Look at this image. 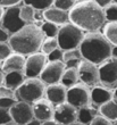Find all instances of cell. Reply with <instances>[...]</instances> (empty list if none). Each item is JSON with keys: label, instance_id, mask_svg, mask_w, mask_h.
Returning a JSON list of instances; mask_svg holds the SVG:
<instances>
[{"label": "cell", "instance_id": "cell-1", "mask_svg": "<svg viewBox=\"0 0 117 125\" xmlns=\"http://www.w3.org/2000/svg\"><path fill=\"white\" fill-rule=\"evenodd\" d=\"M69 23L85 33H96L104 29L107 21L105 10L96 0L78 1L69 11Z\"/></svg>", "mask_w": 117, "mask_h": 125}, {"label": "cell", "instance_id": "cell-2", "mask_svg": "<svg viewBox=\"0 0 117 125\" xmlns=\"http://www.w3.org/2000/svg\"><path fill=\"white\" fill-rule=\"evenodd\" d=\"M44 39L46 38L41 29L34 24H27L21 31L10 36L8 43L13 52L29 57L33 53L40 52Z\"/></svg>", "mask_w": 117, "mask_h": 125}, {"label": "cell", "instance_id": "cell-3", "mask_svg": "<svg viewBox=\"0 0 117 125\" xmlns=\"http://www.w3.org/2000/svg\"><path fill=\"white\" fill-rule=\"evenodd\" d=\"M78 49L81 51L82 59L99 66L111 58L113 46L101 32L85 33Z\"/></svg>", "mask_w": 117, "mask_h": 125}, {"label": "cell", "instance_id": "cell-4", "mask_svg": "<svg viewBox=\"0 0 117 125\" xmlns=\"http://www.w3.org/2000/svg\"><path fill=\"white\" fill-rule=\"evenodd\" d=\"M47 86L40 79H26L24 83L15 91V98L17 101L26 102L33 105L46 95Z\"/></svg>", "mask_w": 117, "mask_h": 125}, {"label": "cell", "instance_id": "cell-5", "mask_svg": "<svg viewBox=\"0 0 117 125\" xmlns=\"http://www.w3.org/2000/svg\"><path fill=\"white\" fill-rule=\"evenodd\" d=\"M85 33L82 30H80L74 24L67 23L65 25L59 27L57 41H58L59 49H62L64 52L69 50L78 49L81 46L83 38Z\"/></svg>", "mask_w": 117, "mask_h": 125}, {"label": "cell", "instance_id": "cell-6", "mask_svg": "<svg viewBox=\"0 0 117 125\" xmlns=\"http://www.w3.org/2000/svg\"><path fill=\"white\" fill-rule=\"evenodd\" d=\"M66 102L80 109L91 104V90L83 83H77L74 86L67 89Z\"/></svg>", "mask_w": 117, "mask_h": 125}, {"label": "cell", "instance_id": "cell-7", "mask_svg": "<svg viewBox=\"0 0 117 125\" xmlns=\"http://www.w3.org/2000/svg\"><path fill=\"white\" fill-rule=\"evenodd\" d=\"M23 5V3H22ZM10 7V8H6L3 11V16L1 20V26L10 34V36L17 33L18 31H21L25 26L26 24L23 21L21 20L20 13H21V6Z\"/></svg>", "mask_w": 117, "mask_h": 125}, {"label": "cell", "instance_id": "cell-8", "mask_svg": "<svg viewBox=\"0 0 117 125\" xmlns=\"http://www.w3.org/2000/svg\"><path fill=\"white\" fill-rule=\"evenodd\" d=\"M48 64V58L41 51L26 57L24 75L26 79H39Z\"/></svg>", "mask_w": 117, "mask_h": 125}, {"label": "cell", "instance_id": "cell-9", "mask_svg": "<svg viewBox=\"0 0 117 125\" xmlns=\"http://www.w3.org/2000/svg\"><path fill=\"white\" fill-rule=\"evenodd\" d=\"M100 83L106 88L113 89L117 84V59L111 57L98 66Z\"/></svg>", "mask_w": 117, "mask_h": 125}, {"label": "cell", "instance_id": "cell-10", "mask_svg": "<svg viewBox=\"0 0 117 125\" xmlns=\"http://www.w3.org/2000/svg\"><path fill=\"white\" fill-rule=\"evenodd\" d=\"M65 64L63 62H48L39 79L42 81V83L46 86L58 84L62 81L63 74L65 72Z\"/></svg>", "mask_w": 117, "mask_h": 125}, {"label": "cell", "instance_id": "cell-11", "mask_svg": "<svg viewBox=\"0 0 117 125\" xmlns=\"http://www.w3.org/2000/svg\"><path fill=\"white\" fill-rule=\"evenodd\" d=\"M78 79L81 83L85 84L86 86H97V84L100 82L99 79V69L98 66L86 60H82L81 64L77 67Z\"/></svg>", "mask_w": 117, "mask_h": 125}, {"label": "cell", "instance_id": "cell-12", "mask_svg": "<svg viewBox=\"0 0 117 125\" xmlns=\"http://www.w3.org/2000/svg\"><path fill=\"white\" fill-rule=\"evenodd\" d=\"M9 114L11 121L17 125H26L32 119H34L32 105L26 102L17 101L15 105L9 109Z\"/></svg>", "mask_w": 117, "mask_h": 125}, {"label": "cell", "instance_id": "cell-13", "mask_svg": "<svg viewBox=\"0 0 117 125\" xmlns=\"http://www.w3.org/2000/svg\"><path fill=\"white\" fill-rule=\"evenodd\" d=\"M53 121L62 125H71L77 122V109L67 102L57 106L53 112Z\"/></svg>", "mask_w": 117, "mask_h": 125}, {"label": "cell", "instance_id": "cell-14", "mask_svg": "<svg viewBox=\"0 0 117 125\" xmlns=\"http://www.w3.org/2000/svg\"><path fill=\"white\" fill-rule=\"evenodd\" d=\"M33 108V115L34 118L40 121V122H48L53 119V112H55V107L47 100L46 98L41 99L39 101L34 102L32 105Z\"/></svg>", "mask_w": 117, "mask_h": 125}, {"label": "cell", "instance_id": "cell-15", "mask_svg": "<svg viewBox=\"0 0 117 125\" xmlns=\"http://www.w3.org/2000/svg\"><path fill=\"white\" fill-rule=\"evenodd\" d=\"M67 97V88L58 83L53 85H49L46 89V99L53 107L65 104Z\"/></svg>", "mask_w": 117, "mask_h": 125}, {"label": "cell", "instance_id": "cell-16", "mask_svg": "<svg viewBox=\"0 0 117 125\" xmlns=\"http://www.w3.org/2000/svg\"><path fill=\"white\" fill-rule=\"evenodd\" d=\"M113 98H114L113 90L104 85H97L91 90V102L94 105V107L99 108L108 101H110Z\"/></svg>", "mask_w": 117, "mask_h": 125}, {"label": "cell", "instance_id": "cell-17", "mask_svg": "<svg viewBox=\"0 0 117 125\" xmlns=\"http://www.w3.org/2000/svg\"><path fill=\"white\" fill-rule=\"evenodd\" d=\"M43 20L46 22H50L52 24H56L57 26H63L65 24L69 23V13L60 10L58 8H55L52 6L49 9L43 11Z\"/></svg>", "mask_w": 117, "mask_h": 125}, {"label": "cell", "instance_id": "cell-18", "mask_svg": "<svg viewBox=\"0 0 117 125\" xmlns=\"http://www.w3.org/2000/svg\"><path fill=\"white\" fill-rule=\"evenodd\" d=\"M25 60H26V58L24 56L13 52L5 62H3L2 73L3 74H8V73H13V72L24 73Z\"/></svg>", "mask_w": 117, "mask_h": 125}, {"label": "cell", "instance_id": "cell-19", "mask_svg": "<svg viewBox=\"0 0 117 125\" xmlns=\"http://www.w3.org/2000/svg\"><path fill=\"white\" fill-rule=\"evenodd\" d=\"M98 115H99V110L97 109V107L88 105L77 109V122L84 125H90Z\"/></svg>", "mask_w": 117, "mask_h": 125}, {"label": "cell", "instance_id": "cell-20", "mask_svg": "<svg viewBox=\"0 0 117 125\" xmlns=\"http://www.w3.org/2000/svg\"><path fill=\"white\" fill-rule=\"evenodd\" d=\"M26 80L24 73L22 72H13L5 74V80H3V86H6L8 89L16 91L22 84L24 83V81Z\"/></svg>", "mask_w": 117, "mask_h": 125}, {"label": "cell", "instance_id": "cell-21", "mask_svg": "<svg viewBox=\"0 0 117 125\" xmlns=\"http://www.w3.org/2000/svg\"><path fill=\"white\" fill-rule=\"evenodd\" d=\"M99 115L104 116L105 118H107L110 122H117V99L113 98L107 104L102 105L101 107L98 108Z\"/></svg>", "mask_w": 117, "mask_h": 125}, {"label": "cell", "instance_id": "cell-22", "mask_svg": "<svg viewBox=\"0 0 117 125\" xmlns=\"http://www.w3.org/2000/svg\"><path fill=\"white\" fill-rule=\"evenodd\" d=\"M82 60L83 59H82V55L80 49L69 50V51L64 52L63 62L65 64L66 68H77Z\"/></svg>", "mask_w": 117, "mask_h": 125}, {"label": "cell", "instance_id": "cell-23", "mask_svg": "<svg viewBox=\"0 0 117 125\" xmlns=\"http://www.w3.org/2000/svg\"><path fill=\"white\" fill-rule=\"evenodd\" d=\"M80 79H78V72L77 68H66L64 74H63L60 84L69 89L72 86H74L75 84H77Z\"/></svg>", "mask_w": 117, "mask_h": 125}, {"label": "cell", "instance_id": "cell-24", "mask_svg": "<svg viewBox=\"0 0 117 125\" xmlns=\"http://www.w3.org/2000/svg\"><path fill=\"white\" fill-rule=\"evenodd\" d=\"M20 16L21 20L23 21L26 25L27 24H34V22H35V9L31 5L23 1V5L21 6Z\"/></svg>", "mask_w": 117, "mask_h": 125}, {"label": "cell", "instance_id": "cell-25", "mask_svg": "<svg viewBox=\"0 0 117 125\" xmlns=\"http://www.w3.org/2000/svg\"><path fill=\"white\" fill-rule=\"evenodd\" d=\"M102 34L109 41L113 47H117V22L115 23H106L102 29Z\"/></svg>", "mask_w": 117, "mask_h": 125}, {"label": "cell", "instance_id": "cell-26", "mask_svg": "<svg viewBox=\"0 0 117 125\" xmlns=\"http://www.w3.org/2000/svg\"><path fill=\"white\" fill-rule=\"evenodd\" d=\"M58 48L59 46L57 38H46L42 43V47H41V52L44 53L46 56H48V55H50L52 51H55Z\"/></svg>", "mask_w": 117, "mask_h": 125}, {"label": "cell", "instance_id": "cell-27", "mask_svg": "<svg viewBox=\"0 0 117 125\" xmlns=\"http://www.w3.org/2000/svg\"><path fill=\"white\" fill-rule=\"evenodd\" d=\"M41 31H42L44 38H57L59 26H57L56 24H52L50 22H46L44 21L42 26H41Z\"/></svg>", "mask_w": 117, "mask_h": 125}, {"label": "cell", "instance_id": "cell-28", "mask_svg": "<svg viewBox=\"0 0 117 125\" xmlns=\"http://www.w3.org/2000/svg\"><path fill=\"white\" fill-rule=\"evenodd\" d=\"M105 16L107 23H115L117 22V3L111 1V3L108 7L105 8Z\"/></svg>", "mask_w": 117, "mask_h": 125}, {"label": "cell", "instance_id": "cell-29", "mask_svg": "<svg viewBox=\"0 0 117 125\" xmlns=\"http://www.w3.org/2000/svg\"><path fill=\"white\" fill-rule=\"evenodd\" d=\"M26 3H29L36 10V11H44V10L49 9L50 7L53 6V0H41V1H34V2H29L25 1Z\"/></svg>", "mask_w": 117, "mask_h": 125}, {"label": "cell", "instance_id": "cell-30", "mask_svg": "<svg viewBox=\"0 0 117 125\" xmlns=\"http://www.w3.org/2000/svg\"><path fill=\"white\" fill-rule=\"evenodd\" d=\"M75 1L74 0H53V7L58 8L60 10L67 11L69 13L72 10V8L75 6Z\"/></svg>", "mask_w": 117, "mask_h": 125}, {"label": "cell", "instance_id": "cell-31", "mask_svg": "<svg viewBox=\"0 0 117 125\" xmlns=\"http://www.w3.org/2000/svg\"><path fill=\"white\" fill-rule=\"evenodd\" d=\"M11 53H13V50L10 48L9 43H0V62H5Z\"/></svg>", "mask_w": 117, "mask_h": 125}, {"label": "cell", "instance_id": "cell-32", "mask_svg": "<svg viewBox=\"0 0 117 125\" xmlns=\"http://www.w3.org/2000/svg\"><path fill=\"white\" fill-rule=\"evenodd\" d=\"M47 58H48V62H63V58H64V51L58 48V49H56L55 51H52L50 55H48Z\"/></svg>", "mask_w": 117, "mask_h": 125}, {"label": "cell", "instance_id": "cell-33", "mask_svg": "<svg viewBox=\"0 0 117 125\" xmlns=\"http://www.w3.org/2000/svg\"><path fill=\"white\" fill-rule=\"evenodd\" d=\"M17 102L14 98H0V109L1 110H9Z\"/></svg>", "mask_w": 117, "mask_h": 125}, {"label": "cell", "instance_id": "cell-34", "mask_svg": "<svg viewBox=\"0 0 117 125\" xmlns=\"http://www.w3.org/2000/svg\"><path fill=\"white\" fill-rule=\"evenodd\" d=\"M22 3H23V1H21V0H1L0 6L2 7L3 9H6V8L18 6V5H22Z\"/></svg>", "mask_w": 117, "mask_h": 125}, {"label": "cell", "instance_id": "cell-35", "mask_svg": "<svg viewBox=\"0 0 117 125\" xmlns=\"http://www.w3.org/2000/svg\"><path fill=\"white\" fill-rule=\"evenodd\" d=\"M0 98H15V91L8 89L6 86H0Z\"/></svg>", "mask_w": 117, "mask_h": 125}, {"label": "cell", "instance_id": "cell-36", "mask_svg": "<svg viewBox=\"0 0 117 125\" xmlns=\"http://www.w3.org/2000/svg\"><path fill=\"white\" fill-rule=\"evenodd\" d=\"M90 125H113V122L108 121L107 118H105L104 116L98 115L97 117H96V118L91 122V124Z\"/></svg>", "mask_w": 117, "mask_h": 125}, {"label": "cell", "instance_id": "cell-37", "mask_svg": "<svg viewBox=\"0 0 117 125\" xmlns=\"http://www.w3.org/2000/svg\"><path fill=\"white\" fill-rule=\"evenodd\" d=\"M10 121H11V117H10L9 110H1L0 109V125L6 124Z\"/></svg>", "mask_w": 117, "mask_h": 125}, {"label": "cell", "instance_id": "cell-38", "mask_svg": "<svg viewBox=\"0 0 117 125\" xmlns=\"http://www.w3.org/2000/svg\"><path fill=\"white\" fill-rule=\"evenodd\" d=\"M10 39V34L0 25V43H5L8 42Z\"/></svg>", "mask_w": 117, "mask_h": 125}, {"label": "cell", "instance_id": "cell-39", "mask_svg": "<svg viewBox=\"0 0 117 125\" xmlns=\"http://www.w3.org/2000/svg\"><path fill=\"white\" fill-rule=\"evenodd\" d=\"M26 125H42V122H40V121H38V119H32L31 122H29Z\"/></svg>", "mask_w": 117, "mask_h": 125}, {"label": "cell", "instance_id": "cell-40", "mask_svg": "<svg viewBox=\"0 0 117 125\" xmlns=\"http://www.w3.org/2000/svg\"><path fill=\"white\" fill-rule=\"evenodd\" d=\"M42 125H62V124H59V123H57L56 121L51 119V121H48V122L42 123Z\"/></svg>", "mask_w": 117, "mask_h": 125}, {"label": "cell", "instance_id": "cell-41", "mask_svg": "<svg viewBox=\"0 0 117 125\" xmlns=\"http://www.w3.org/2000/svg\"><path fill=\"white\" fill-rule=\"evenodd\" d=\"M111 57H114L117 59V47H113V51H111Z\"/></svg>", "mask_w": 117, "mask_h": 125}, {"label": "cell", "instance_id": "cell-42", "mask_svg": "<svg viewBox=\"0 0 117 125\" xmlns=\"http://www.w3.org/2000/svg\"><path fill=\"white\" fill-rule=\"evenodd\" d=\"M3 80H5V74L2 72H0V86L3 85Z\"/></svg>", "mask_w": 117, "mask_h": 125}, {"label": "cell", "instance_id": "cell-43", "mask_svg": "<svg viewBox=\"0 0 117 125\" xmlns=\"http://www.w3.org/2000/svg\"><path fill=\"white\" fill-rule=\"evenodd\" d=\"M111 90H113V93H114V98L117 99V84H116V85H115Z\"/></svg>", "mask_w": 117, "mask_h": 125}, {"label": "cell", "instance_id": "cell-44", "mask_svg": "<svg viewBox=\"0 0 117 125\" xmlns=\"http://www.w3.org/2000/svg\"><path fill=\"white\" fill-rule=\"evenodd\" d=\"M3 11H5V9L0 6V24H1V20H2V16H3Z\"/></svg>", "mask_w": 117, "mask_h": 125}, {"label": "cell", "instance_id": "cell-45", "mask_svg": "<svg viewBox=\"0 0 117 125\" xmlns=\"http://www.w3.org/2000/svg\"><path fill=\"white\" fill-rule=\"evenodd\" d=\"M3 125H17V124H16V123H14L13 121H10V122L6 123V124H3Z\"/></svg>", "mask_w": 117, "mask_h": 125}, {"label": "cell", "instance_id": "cell-46", "mask_svg": "<svg viewBox=\"0 0 117 125\" xmlns=\"http://www.w3.org/2000/svg\"><path fill=\"white\" fill-rule=\"evenodd\" d=\"M2 65H3V62H0V72H2Z\"/></svg>", "mask_w": 117, "mask_h": 125}, {"label": "cell", "instance_id": "cell-47", "mask_svg": "<svg viewBox=\"0 0 117 125\" xmlns=\"http://www.w3.org/2000/svg\"><path fill=\"white\" fill-rule=\"evenodd\" d=\"M71 125H84V124H82V123H78V122H75V123H73V124H71Z\"/></svg>", "mask_w": 117, "mask_h": 125}, {"label": "cell", "instance_id": "cell-48", "mask_svg": "<svg viewBox=\"0 0 117 125\" xmlns=\"http://www.w3.org/2000/svg\"><path fill=\"white\" fill-rule=\"evenodd\" d=\"M113 125H117V122H114L113 123Z\"/></svg>", "mask_w": 117, "mask_h": 125}, {"label": "cell", "instance_id": "cell-49", "mask_svg": "<svg viewBox=\"0 0 117 125\" xmlns=\"http://www.w3.org/2000/svg\"><path fill=\"white\" fill-rule=\"evenodd\" d=\"M114 2H115V3H117V0H114Z\"/></svg>", "mask_w": 117, "mask_h": 125}]
</instances>
